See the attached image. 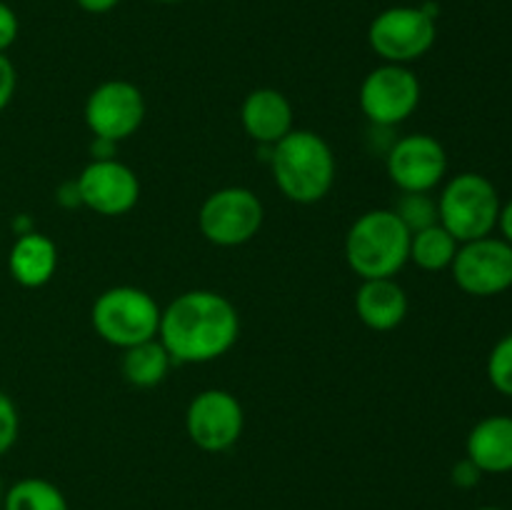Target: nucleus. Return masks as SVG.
Here are the masks:
<instances>
[{
  "mask_svg": "<svg viewBox=\"0 0 512 510\" xmlns=\"http://www.w3.org/2000/svg\"><path fill=\"white\" fill-rule=\"evenodd\" d=\"M8 270L10 278L23 288H43L58 270V248L38 230L18 235L8 255Z\"/></svg>",
  "mask_w": 512,
  "mask_h": 510,
  "instance_id": "16",
  "label": "nucleus"
},
{
  "mask_svg": "<svg viewBox=\"0 0 512 510\" xmlns=\"http://www.w3.org/2000/svg\"><path fill=\"white\" fill-rule=\"evenodd\" d=\"M393 213L403 220L410 233L438 223V203L428 193H400Z\"/></svg>",
  "mask_w": 512,
  "mask_h": 510,
  "instance_id": "21",
  "label": "nucleus"
},
{
  "mask_svg": "<svg viewBox=\"0 0 512 510\" xmlns=\"http://www.w3.org/2000/svg\"><path fill=\"white\" fill-rule=\"evenodd\" d=\"M488 378L498 393L512 398V333L500 338L488 358Z\"/></svg>",
  "mask_w": 512,
  "mask_h": 510,
  "instance_id": "22",
  "label": "nucleus"
},
{
  "mask_svg": "<svg viewBox=\"0 0 512 510\" xmlns=\"http://www.w3.org/2000/svg\"><path fill=\"white\" fill-rule=\"evenodd\" d=\"M3 510H68V500L50 480L23 478L5 490Z\"/></svg>",
  "mask_w": 512,
  "mask_h": 510,
  "instance_id": "20",
  "label": "nucleus"
},
{
  "mask_svg": "<svg viewBox=\"0 0 512 510\" xmlns=\"http://www.w3.org/2000/svg\"><path fill=\"white\" fill-rule=\"evenodd\" d=\"M158 3H180V0H158Z\"/></svg>",
  "mask_w": 512,
  "mask_h": 510,
  "instance_id": "32",
  "label": "nucleus"
},
{
  "mask_svg": "<svg viewBox=\"0 0 512 510\" xmlns=\"http://www.w3.org/2000/svg\"><path fill=\"white\" fill-rule=\"evenodd\" d=\"M80 203L105 218L130 213L140 200V180L130 165L115 158L93 160L75 178Z\"/></svg>",
  "mask_w": 512,
  "mask_h": 510,
  "instance_id": "13",
  "label": "nucleus"
},
{
  "mask_svg": "<svg viewBox=\"0 0 512 510\" xmlns=\"http://www.w3.org/2000/svg\"><path fill=\"white\" fill-rule=\"evenodd\" d=\"M83 115L93 138L120 143L143 125L145 98L138 85L128 80H108L88 95Z\"/></svg>",
  "mask_w": 512,
  "mask_h": 510,
  "instance_id": "11",
  "label": "nucleus"
},
{
  "mask_svg": "<svg viewBox=\"0 0 512 510\" xmlns=\"http://www.w3.org/2000/svg\"><path fill=\"white\" fill-rule=\"evenodd\" d=\"M160 305L150 293L135 285H115L95 298L90 320L105 343L125 350L158 338Z\"/></svg>",
  "mask_w": 512,
  "mask_h": 510,
  "instance_id": "4",
  "label": "nucleus"
},
{
  "mask_svg": "<svg viewBox=\"0 0 512 510\" xmlns=\"http://www.w3.org/2000/svg\"><path fill=\"white\" fill-rule=\"evenodd\" d=\"M240 335V315L215 290L180 293L160 315L158 338L173 363H210L228 353Z\"/></svg>",
  "mask_w": 512,
  "mask_h": 510,
  "instance_id": "1",
  "label": "nucleus"
},
{
  "mask_svg": "<svg viewBox=\"0 0 512 510\" xmlns=\"http://www.w3.org/2000/svg\"><path fill=\"white\" fill-rule=\"evenodd\" d=\"M270 170L280 193L290 203L313 205L335 183V155L323 135L293 128L270 148Z\"/></svg>",
  "mask_w": 512,
  "mask_h": 510,
  "instance_id": "2",
  "label": "nucleus"
},
{
  "mask_svg": "<svg viewBox=\"0 0 512 510\" xmlns=\"http://www.w3.org/2000/svg\"><path fill=\"white\" fill-rule=\"evenodd\" d=\"M355 313L370 330H393L408 315V295L395 278L363 280L355 293Z\"/></svg>",
  "mask_w": 512,
  "mask_h": 510,
  "instance_id": "15",
  "label": "nucleus"
},
{
  "mask_svg": "<svg viewBox=\"0 0 512 510\" xmlns=\"http://www.w3.org/2000/svg\"><path fill=\"white\" fill-rule=\"evenodd\" d=\"M480 478H483V470L478 468V465L473 463V460L465 455L463 460H458L453 468V483L458 485V488H475V485L480 483Z\"/></svg>",
  "mask_w": 512,
  "mask_h": 510,
  "instance_id": "26",
  "label": "nucleus"
},
{
  "mask_svg": "<svg viewBox=\"0 0 512 510\" xmlns=\"http://www.w3.org/2000/svg\"><path fill=\"white\" fill-rule=\"evenodd\" d=\"M480 510H503V508H495V505H488V508H480Z\"/></svg>",
  "mask_w": 512,
  "mask_h": 510,
  "instance_id": "31",
  "label": "nucleus"
},
{
  "mask_svg": "<svg viewBox=\"0 0 512 510\" xmlns=\"http://www.w3.org/2000/svg\"><path fill=\"white\" fill-rule=\"evenodd\" d=\"M410 238L393 208L368 210L345 235V260L360 280L395 278L410 260Z\"/></svg>",
  "mask_w": 512,
  "mask_h": 510,
  "instance_id": "3",
  "label": "nucleus"
},
{
  "mask_svg": "<svg viewBox=\"0 0 512 510\" xmlns=\"http://www.w3.org/2000/svg\"><path fill=\"white\" fill-rule=\"evenodd\" d=\"M453 278L460 290L475 298H490L512 288V245L508 240H470L458 248L453 258Z\"/></svg>",
  "mask_w": 512,
  "mask_h": 510,
  "instance_id": "10",
  "label": "nucleus"
},
{
  "mask_svg": "<svg viewBox=\"0 0 512 510\" xmlns=\"http://www.w3.org/2000/svg\"><path fill=\"white\" fill-rule=\"evenodd\" d=\"M58 203L65 205V208H73V205H83L80 203V193H78V183L70 180V183H63L58 190Z\"/></svg>",
  "mask_w": 512,
  "mask_h": 510,
  "instance_id": "28",
  "label": "nucleus"
},
{
  "mask_svg": "<svg viewBox=\"0 0 512 510\" xmlns=\"http://www.w3.org/2000/svg\"><path fill=\"white\" fill-rule=\"evenodd\" d=\"M20 430V415L15 408L13 398L5 390H0V458L8 453L18 440Z\"/></svg>",
  "mask_w": 512,
  "mask_h": 510,
  "instance_id": "23",
  "label": "nucleus"
},
{
  "mask_svg": "<svg viewBox=\"0 0 512 510\" xmlns=\"http://www.w3.org/2000/svg\"><path fill=\"white\" fill-rule=\"evenodd\" d=\"M293 105L288 95H283L275 88H258L248 93L240 108V123L248 133L250 140H255L263 148H273L285 135L293 130Z\"/></svg>",
  "mask_w": 512,
  "mask_h": 510,
  "instance_id": "14",
  "label": "nucleus"
},
{
  "mask_svg": "<svg viewBox=\"0 0 512 510\" xmlns=\"http://www.w3.org/2000/svg\"><path fill=\"white\" fill-rule=\"evenodd\" d=\"M500 198L495 185L480 173H460L438 198V223L458 243L485 238L500 218Z\"/></svg>",
  "mask_w": 512,
  "mask_h": 510,
  "instance_id": "5",
  "label": "nucleus"
},
{
  "mask_svg": "<svg viewBox=\"0 0 512 510\" xmlns=\"http://www.w3.org/2000/svg\"><path fill=\"white\" fill-rule=\"evenodd\" d=\"M438 38L435 10L423 5H393L373 18L368 28V43L385 63L408 65L420 60Z\"/></svg>",
  "mask_w": 512,
  "mask_h": 510,
  "instance_id": "6",
  "label": "nucleus"
},
{
  "mask_svg": "<svg viewBox=\"0 0 512 510\" xmlns=\"http://www.w3.org/2000/svg\"><path fill=\"white\" fill-rule=\"evenodd\" d=\"M15 88H18V73H15L13 60L5 53H0V113L10 105Z\"/></svg>",
  "mask_w": 512,
  "mask_h": 510,
  "instance_id": "24",
  "label": "nucleus"
},
{
  "mask_svg": "<svg viewBox=\"0 0 512 510\" xmlns=\"http://www.w3.org/2000/svg\"><path fill=\"white\" fill-rule=\"evenodd\" d=\"M385 165L400 193H430L448 173V153L433 135L415 133L390 145Z\"/></svg>",
  "mask_w": 512,
  "mask_h": 510,
  "instance_id": "12",
  "label": "nucleus"
},
{
  "mask_svg": "<svg viewBox=\"0 0 512 510\" xmlns=\"http://www.w3.org/2000/svg\"><path fill=\"white\" fill-rule=\"evenodd\" d=\"M263 218L265 208L258 195L240 185H230L205 198L198 213V228L213 245L238 248L260 233Z\"/></svg>",
  "mask_w": 512,
  "mask_h": 510,
  "instance_id": "7",
  "label": "nucleus"
},
{
  "mask_svg": "<svg viewBox=\"0 0 512 510\" xmlns=\"http://www.w3.org/2000/svg\"><path fill=\"white\" fill-rule=\"evenodd\" d=\"M245 428L240 400L223 388H210L195 395L185 410L188 438L205 453H223L233 448Z\"/></svg>",
  "mask_w": 512,
  "mask_h": 510,
  "instance_id": "9",
  "label": "nucleus"
},
{
  "mask_svg": "<svg viewBox=\"0 0 512 510\" xmlns=\"http://www.w3.org/2000/svg\"><path fill=\"white\" fill-rule=\"evenodd\" d=\"M498 225H500V230H503L505 240L512 245V200H508V205H505V208H500Z\"/></svg>",
  "mask_w": 512,
  "mask_h": 510,
  "instance_id": "29",
  "label": "nucleus"
},
{
  "mask_svg": "<svg viewBox=\"0 0 512 510\" xmlns=\"http://www.w3.org/2000/svg\"><path fill=\"white\" fill-rule=\"evenodd\" d=\"M465 453L483 473H510L512 470V418L490 415L483 418L468 435Z\"/></svg>",
  "mask_w": 512,
  "mask_h": 510,
  "instance_id": "17",
  "label": "nucleus"
},
{
  "mask_svg": "<svg viewBox=\"0 0 512 510\" xmlns=\"http://www.w3.org/2000/svg\"><path fill=\"white\" fill-rule=\"evenodd\" d=\"M3 498H5V485H3V478H0V510H3Z\"/></svg>",
  "mask_w": 512,
  "mask_h": 510,
  "instance_id": "30",
  "label": "nucleus"
},
{
  "mask_svg": "<svg viewBox=\"0 0 512 510\" xmlns=\"http://www.w3.org/2000/svg\"><path fill=\"white\" fill-rule=\"evenodd\" d=\"M75 3H78V8L85 10V13L103 15V13H110L113 8H118L120 0H75Z\"/></svg>",
  "mask_w": 512,
  "mask_h": 510,
  "instance_id": "27",
  "label": "nucleus"
},
{
  "mask_svg": "<svg viewBox=\"0 0 512 510\" xmlns=\"http://www.w3.org/2000/svg\"><path fill=\"white\" fill-rule=\"evenodd\" d=\"M170 365H173V358L165 345L160 343V338H153L125 348L120 370H123V378L135 388H155L165 380Z\"/></svg>",
  "mask_w": 512,
  "mask_h": 510,
  "instance_id": "18",
  "label": "nucleus"
},
{
  "mask_svg": "<svg viewBox=\"0 0 512 510\" xmlns=\"http://www.w3.org/2000/svg\"><path fill=\"white\" fill-rule=\"evenodd\" d=\"M360 110L378 128L405 123L420 105V80L408 65L383 63L360 83Z\"/></svg>",
  "mask_w": 512,
  "mask_h": 510,
  "instance_id": "8",
  "label": "nucleus"
},
{
  "mask_svg": "<svg viewBox=\"0 0 512 510\" xmlns=\"http://www.w3.org/2000/svg\"><path fill=\"white\" fill-rule=\"evenodd\" d=\"M18 33H20L18 15H15V10L10 8L8 3L0 0V53H8L10 45L18 40Z\"/></svg>",
  "mask_w": 512,
  "mask_h": 510,
  "instance_id": "25",
  "label": "nucleus"
},
{
  "mask_svg": "<svg viewBox=\"0 0 512 510\" xmlns=\"http://www.w3.org/2000/svg\"><path fill=\"white\" fill-rule=\"evenodd\" d=\"M458 248V240H455L443 225L435 223L430 225V228L413 233V238H410V260H413L418 268L438 273V270H445L453 265Z\"/></svg>",
  "mask_w": 512,
  "mask_h": 510,
  "instance_id": "19",
  "label": "nucleus"
}]
</instances>
